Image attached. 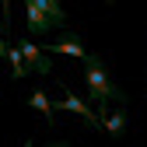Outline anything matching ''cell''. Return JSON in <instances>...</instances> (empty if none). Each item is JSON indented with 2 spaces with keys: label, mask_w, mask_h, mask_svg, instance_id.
<instances>
[{
  "label": "cell",
  "mask_w": 147,
  "mask_h": 147,
  "mask_svg": "<svg viewBox=\"0 0 147 147\" xmlns=\"http://www.w3.org/2000/svg\"><path fill=\"white\" fill-rule=\"evenodd\" d=\"M84 84H88V98L95 102L98 109L105 105V102H126V95L109 81V70H105V63H102V56H84Z\"/></svg>",
  "instance_id": "1"
},
{
  "label": "cell",
  "mask_w": 147,
  "mask_h": 147,
  "mask_svg": "<svg viewBox=\"0 0 147 147\" xmlns=\"http://www.w3.org/2000/svg\"><path fill=\"white\" fill-rule=\"evenodd\" d=\"M18 49H21V60H25V67H28V70H35V74H53L49 56L42 53V46H35V39H32V35L18 42Z\"/></svg>",
  "instance_id": "2"
},
{
  "label": "cell",
  "mask_w": 147,
  "mask_h": 147,
  "mask_svg": "<svg viewBox=\"0 0 147 147\" xmlns=\"http://www.w3.org/2000/svg\"><path fill=\"white\" fill-rule=\"evenodd\" d=\"M25 11H28V35H32V39H35V35L42 39V35L53 28V25H49V18H46V11L35 4V0H25Z\"/></svg>",
  "instance_id": "3"
},
{
  "label": "cell",
  "mask_w": 147,
  "mask_h": 147,
  "mask_svg": "<svg viewBox=\"0 0 147 147\" xmlns=\"http://www.w3.org/2000/svg\"><path fill=\"white\" fill-rule=\"evenodd\" d=\"M46 53H63V56H77V60H84L88 56V49L81 46V39L77 35H63L60 42H53V46H42Z\"/></svg>",
  "instance_id": "4"
},
{
  "label": "cell",
  "mask_w": 147,
  "mask_h": 147,
  "mask_svg": "<svg viewBox=\"0 0 147 147\" xmlns=\"http://www.w3.org/2000/svg\"><path fill=\"white\" fill-rule=\"evenodd\" d=\"M56 105L67 109V112H74V116H84L88 123H95V109H88V102H81L70 88H63V102H56Z\"/></svg>",
  "instance_id": "5"
},
{
  "label": "cell",
  "mask_w": 147,
  "mask_h": 147,
  "mask_svg": "<svg viewBox=\"0 0 147 147\" xmlns=\"http://www.w3.org/2000/svg\"><path fill=\"white\" fill-rule=\"evenodd\" d=\"M35 4L46 11V18H49L53 28H63L67 25V14H63V4H60V0H35Z\"/></svg>",
  "instance_id": "6"
},
{
  "label": "cell",
  "mask_w": 147,
  "mask_h": 147,
  "mask_svg": "<svg viewBox=\"0 0 147 147\" xmlns=\"http://www.w3.org/2000/svg\"><path fill=\"white\" fill-rule=\"evenodd\" d=\"M28 105L35 109V112H42V116H46V123L53 126V119H56V116H53V112H56V109H53V102H49V98L42 95V91H39V88H35V91H32V98H28Z\"/></svg>",
  "instance_id": "7"
},
{
  "label": "cell",
  "mask_w": 147,
  "mask_h": 147,
  "mask_svg": "<svg viewBox=\"0 0 147 147\" xmlns=\"http://www.w3.org/2000/svg\"><path fill=\"white\" fill-rule=\"evenodd\" d=\"M4 56L11 60V77H14V81L28 77V67H25V60H21V49H18V46H7V53H4Z\"/></svg>",
  "instance_id": "8"
},
{
  "label": "cell",
  "mask_w": 147,
  "mask_h": 147,
  "mask_svg": "<svg viewBox=\"0 0 147 147\" xmlns=\"http://www.w3.org/2000/svg\"><path fill=\"white\" fill-rule=\"evenodd\" d=\"M105 133L109 137H123L126 133V109H116L112 116H105Z\"/></svg>",
  "instance_id": "9"
},
{
  "label": "cell",
  "mask_w": 147,
  "mask_h": 147,
  "mask_svg": "<svg viewBox=\"0 0 147 147\" xmlns=\"http://www.w3.org/2000/svg\"><path fill=\"white\" fill-rule=\"evenodd\" d=\"M46 147H70V144H63V140H53V144H46Z\"/></svg>",
  "instance_id": "10"
},
{
  "label": "cell",
  "mask_w": 147,
  "mask_h": 147,
  "mask_svg": "<svg viewBox=\"0 0 147 147\" xmlns=\"http://www.w3.org/2000/svg\"><path fill=\"white\" fill-rule=\"evenodd\" d=\"M4 53H7V42H4V39H0V60H4Z\"/></svg>",
  "instance_id": "11"
},
{
  "label": "cell",
  "mask_w": 147,
  "mask_h": 147,
  "mask_svg": "<svg viewBox=\"0 0 147 147\" xmlns=\"http://www.w3.org/2000/svg\"><path fill=\"white\" fill-rule=\"evenodd\" d=\"M0 28H4V18H0Z\"/></svg>",
  "instance_id": "12"
},
{
  "label": "cell",
  "mask_w": 147,
  "mask_h": 147,
  "mask_svg": "<svg viewBox=\"0 0 147 147\" xmlns=\"http://www.w3.org/2000/svg\"><path fill=\"white\" fill-rule=\"evenodd\" d=\"M109 4H112V0H109Z\"/></svg>",
  "instance_id": "13"
}]
</instances>
